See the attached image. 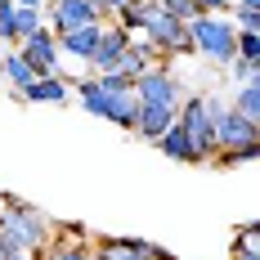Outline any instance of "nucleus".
<instances>
[{"label":"nucleus","instance_id":"f257e3e1","mask_svg":"<svg viewBox=\"0 0 260 260\" xmlns=\"http://www.w3.org/2000/svg\"><path fill=\"white\" fill-rule=\"evenodd\" d=\"M54 234V220L45 211H36L23 198H5L0 207V238L14 247V251H41Z\"/></svg>","mask_w":260,"mask_h":260},{"label":"nucleus","instance_id":"f03ea898","mask_svg":"<svg viewBox=\"0 0 260 260\" xmlns=\"http://www.w3.org/2000/svg\"><path fill=\"white\" fill-rule=\"evenodd\" d=\"M188 36H193V50L211 63H220V68H229L238 58V27L224 14H198L188 23Z\"/></svg>","mask_w":260,"mask_h":260},{"label":"nucleus","instance_id":"7ed1b4c3","mask_svg":"<svg viewBox=\"0 0 260 260\" xmlns=\"http://www.w3.org/2000/svg\"><path fill=\"white\" fill-rule=\"evenodd\" d=\"M144 41L153 45L161 58H175V54H193V36L188 23L171 18L161 9V0H144Z\"/></svg>","mask_w":260,"mask_h":260},{"label":"nucleus","instance_id":"20e7f679","mask_svg":"<svg viewBox=\"0 0 260 260\" xmlns=\"http://www.w3.org/2000/svg\"><path fill=\"white\" fill-rule=\"evenodd\" d=\"M175 121L188 130V139H193V153H198V166H207L215 148H220V139H215V117H211L207 108V94H193V99H184L180 112H175Z\"/></svg>","mask_w":260,"mask_h":260},{"label":"nucleus","instance_id":"39448f33","mask_svg":"<svg viewBox=\"0 0 260 260\" xmlns=\"http://www.w3.org/2000/svg\"><path fill=\"white\" fill-rule=\"evenodd\" d=\"M135 94H139V104H157V108H175L180 112L184 104V90H180V77L166 68V63H157V68H148L144 77L135 81Z\"/></svg>","mask_w":260,"mask_h":260},{"label":"nucleus","instance_id":"423d86ee","mask_svg":"<svg viewBox=\"0 0 260 260\" xmlns=\"http://www.w3.org/2000/svg\"><path fill=\"white\" fill-rule=\"evenodd\" d=\"M18 50H23V58L31 63V72H36V77H54V72H58L63 50H58V31H54V27H41L36 36H27Z\"/></svg>","mask_w":260,"mask_h":260},{"label":"nucleus","instance_id":"0eeeda50","mask_svg":"<svg viewBox=\"0 0 260 260\" xmlns=\"http://www.w3.org/2000/svg\"><path fill=\"white\" fill-rule=\"evenodd\" d=\"M166 247H157L148 238H99L94 260H161Z\"/></svg>","mask_w":260,"mask_h":260},{"label":"nucleus","instance_id":"6e6552de","mask_svg":"<svg viewBox=\"0 0 260 260\" xmlns=\"http://www.w3.org/2000/svg\"><path fill=\"white\" fill-rule=\"evenodd\" d=\"M126 45H130V31H126V27H117V23H108L104 36H99V45H94V54L85 58V63H90V72H117V68H121Z\"/></svg>","mask_w":260,"mask_h":260},{"label":"nucleus","instance_id":"1a4fd4ad","mask_svg":"<svg viewBox=\"0 0 260 260\" xmlns=\"http://www.w3.org/2000/svg\"><path fill=\"white\" fill-rule=\"evenodd\" d=\"M81 229H58L54 224V234H50V242L36 251V260H94V247L90 242H81Z\"/></svg>","mask_w":260,"mask_h":260},{"label":"nucleus","instance_id":"9d476101","mask_svg":"<svg viewBox=\"0 0 260 260\" xmlns=\"http://www.w3.org/2000/svg\"><path fill=\"white\" fill-rule=\"evenodd\" d=\"M45 14H50L54 31H68V27H81V23L104 18V14L94 9V0H45Z\"/></svg>","mask_w":260,"mask_h":260},{"label":"nucleus","instance_id":"9b49d317","mask_svg":"<svg viewBox=\"0 0 260 260\" xmlns=\"http://www.w3.org/2000/svg\"><path fill=\"white\" fill-rule=\"evenodd\" d=\"M104 27H108V18H94V23H81V27H68V31H58V50L85 63V58L94 54V45H99Z\"/></svg>","mask_w":260,"mask_h":260},{"label":"nucleus","instance_id":"f8f14e48","mask_svg":"<svg viewBox=\"0 0 260 260\" xmlns=\"http://www.w3.org/2000/svg\"><path fill=\"white\" fill-rule=\"evenodd\" d=\"M175 121V108H157V104H139V117H135V130L130 135H139L144 144H157L166 130Z\"/></svg>","mask_w":260,"mask_h":260},{"label":"nucleus","instance_id":"ddd939ff","mask_svg":"<svg viewBox=\"0 0 260 260\" xmlns=\"http://www.w3.org/2000/svg\"><path fill=\"white\" fill-rule=\"evenodd\" d=\"M23 104H72V85H68L63 72H54V77H36L23 90Z\"/></svg>","mask_w":260,"mask_h":260},{"label":"nucleus","instance_id":"4468645a","mask_svg":"<svg viewBox=\"0 0 260 260\" xmlns=\"http://www.w3.org/2000/svg\"><path fill=\"white\" fill-rule=\"evenodd\" d=\"M157 63H161V54H157L148 41H135V36H130V45H126V54H121V68H117V72H126L130 81H139L148 68H157Z\"/></svg>","mask_w":260,"mask_h":260},{"label":"nucleus","instance_id":"2eb2a0df","mask_svg":"<svg viewBox=\"0 0 260 260\" xmlns=\"http://www.w3.org/2000/svg\"><path fill=\"white\" fill-rule=\"evenodd\" d=\"M157 148H161V157H171V161H193L198 166V153H193V139H188V130L180 126V121H171V130L157 139Z\"/></svg>","mask_w":260,"mask_h":260},{"label":"nucleus","instance_id":"dca6fc26","mask_svg":"<svg viewBox=\"0 0 260 260\" xmlns=\"http://www.w3.org/2000/svg\"><path fill=\"white\" fill-rule=\"evenodd\" d=\"M0 72H5V81H9L18 94L36 81V72H31V63L23 58V50H5V54H0Z\"/></svg>","mask_w":260,"mask_h":260},{"label":"nucleus","instance_id":"f3484780","mask_svg":"<svg viewBox=\"0 0 260 260\" xmlns=\"http://www.w3.org/2000/svg\"><path fill=\"white\" fill-rule=\"evenodd\" d=\"M41 27H45V9H27V5L14 9V41H18V45H23L27 36H36Z\"/></svg>","mask_w":260,"mask_h":260},{"label":"nucleus","instance_id":"a211bd4d","mask_svg":"<svg viewBox=\"0 0 260 260\" xmlns=\"http://www.w3.org/2000/svg\"><path fill=\"white\" fill-rule=\"evenodd\" d=\"M234 108L242 112V117H251V121L260 126V85H256V81H242V85H238Z\"/></svg>","mask_w":260,"mask_h":260},{"label":"nucleus","instance_id":"6ab92c4d","mask_svg":"<svg viewBox=\"0 0 260 260\" xmlns=\"http://www.w3.org/2000/svg\"><path fill=\"white\" fill-rule=\"evenodd\" d=\"M161 9H166L171 18H180V23H193V18L202 14V5H198V0H161Z\"/></svg>","mask_w":260,"mask_h":260},{"label":"nucleus","instance_id":"aec40b11","mask_svg":"<svg viewBox=\"0 0 260 260\" xmlns=\"http://www.w3.org/2000/svg\"><path fill=\"white\" fill-rule=\"evenodd\" d=\"M229 260H260V238L238 234V238H234V247H229Z\"/></svg>","mask_w":260,"mask_h":260},{"label":"nucleus","instance_id":"412c9836","mask_svg":"<svg viewBox=\"0 0 260 260\" xmlns=\"http://www.w3.org/2000/svg\"><path fill=\"white\" fill-rule=\"evenodd\" d=\"M14 0H0V45H18L14 41Z\"/></svg>","mask_w":260,"mask_h":260},{"label":"nucleus","instance_id":"4be33fe9","mask_svg":"<svg viewBox=\"0 0 260 260\" xmlns=\"http://www.w3.org/2000/svg\"><path fill=\"white\" fill-rule=\"evenodd\" d=\"M234 27L238 31H260V9H247V5H234Z\"/></svg>","mask_w":260,"mask_h":260},{"label":"nucleus","instance_id":"5701e85b","mask_svg":"<svg viewBox=\"0 0 260 260\" xmlns=\"http://www.w3.org/2000/svg\"><path fill=\"white\" fill-rule=\"evenodd\" d=\"M238 58L260 63V31H238Z\"/></svg>","mask_w":260,"mask_h":260},{"label":"nucleus","instance_id":"b1692460","mask_svg":"<svg viewBox=\"0 0 260 260\" xmlns=\"http://www.w3.org/2000/svg\"><path fill=\"white\" fill-rule=\"evenodd\" d=\"M94 77H99L104 90H135V81H130L126 72H94Z\"/></svg>","mask_w":260,"mask_h":260},{"label":"nucleus","instance_id":"393cba45","mask_svg":"<svg viewBox=\"0 0 260 260\" xmlns=\"http://www.w3.org/2000/svg\"><path fill=\"white\" fill-rule=\"evenodd\" d=\"M256 68H260V63H251V58H234V63H229V72H234V81H238V85L256 77Z\"/></svg>","mask_w":260,"mask_h":260},{"label":"nucleus","instance_id":"a878e982","mask_svg":"<svg viewBox=\"0 0 260 260\" xmlns=\"http://www.w3.org/2000/svg\"><path fill=\"white\" fill-rule=\"evenodd\" d=\"M202 5V14H229L234 9V0H198Z\"/></svg>","mask_w":260,"mask_h":260},{"label":"nucleus","instance_id":"bb28decb","mask_svg":"<svg viewBox=\"0 0 260 260\" xmlns=\"http://www.w3.org/2000/svg\"><path fill=\"white\" fill-rule=\"evenodd\" d=\"M121 5H126V0H94V9H99V14H104V18H108V14H117V9H121Z\"/></svg>","mask_w":260,"mask_h":260},{"label":"nucleus","instance_id":"cd10ccee","mask_svg":"<svg viewBox=\"0 0 260 260\" xmlns=\"http://www.w3.org/2000/svg\"><path fill=\"white\" fill-rule=\"evenodd\" d=\"M14 5H27V9H45V0H14Z\"/></svg>","mask_w":260,"mask_h":260},{"label":"nucleus","instance_id":"c85d7f7f","mask_svg":"<svg viewBox=\"0 0 260 260\" xmlns=\"http://www.w3.org/2000/svg\"><path fill=\"white\" fill-rule=\"evenodd\" d=\"M9 256H14V247H9V242L0 238V260H9Z\"/></svg>","mask_w":260,"mask_h":260},{"label":"nucleus","instance_id":"c756f323","mask_svg":"<svg viewBox=\"0 0 260 260\" xmlns=\"http://www.w3.org/2000/svg\"><path fill=\"white\" fill-rule=\"evenodd\" d=\"M234 5H247V9H260V0H234Z\"/></svg>","mask_w":260,"mask_h":260},{"label":"nucleus","instance_id":"7c9ffc66","mask_svg":"<svg viewBox=\"0 0 260 260\" xmlns=\"http://www.w3.org/2000/svg\"><path fill=\"white\" fill-rule=\"evenodd\" d=\"M161 260H175V256H171V251H166V256H161Z\"/></svg>","mask_w":260,"mask_h":260},{"label":"nucleus","instance_id":"2f4dec72","mask_svg":"<svg viewBox=\"0 0 260 260\" xmlns=\"http://www.w3.org/2000/svg\"><path fill=\"white\" fill-rule=\"evenodd\" d=\"M0 207H5V198H0Z\"/></svg>","mask_w":260,"mask_h":260}]
</instances>
